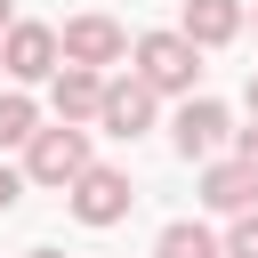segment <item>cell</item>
Here are the masks:
<instances>
[{
    "label": "cell",
    "mask_w": 258,
    "mask_h": 258,
    "mask_svg": "<svg viewBox=\"0 0 258 258\" xmlns=\"http://www.w3.org/2000/svg\"><path fill=\"white\" fill-rule=\"evenodd\" d=\"M129 56H137V81H145L153 97H202V89H194V81H202V48H194L185 32H145Z\"/></svg>",
    "instance_id": "1"
},
{
    "label": "cell",
    "mask_w": 258,
    "mask_h": 258,
    "mask_svg": "<svg viewBox=\"0 0 258 258\" xmlns=\"http://www.w3.org/2000/svg\"><path fill=\"white\" fill-rule=\"evenodd\" d=\"M81 169H89V129H73V121H56V129H40L32 145H24V177L32 185H81Z\"/></svg>",
    "instance_id": "2"
},
{
    "label": "cell",
    "mask_w": 258,
    "mask_h": 258,
    "mask_svg": "<svg viewBox=\"0 0 258 258\" xmlns=\"http://www.w3.org/2000/svg\"><path fill=\"white\" fill-rule=\"evenodd\" d=\"M64 202H73V218H81V226H121V218H129V202H137V185H129V169L89 161V169H81V185H73Z\"/></svg>",
    "instance_id": "3"
},
{
    "label": "cell",
    "mask_w": 258,
    "mask_h": 258,
    "mask_svg": "<svg viewBox=\"0 0 258 258\" xmlns=\"http://www.w3.org/2000/svg\"><path fill=\"white\" fill-rule=\"evenodd\" d=\"M0 73H8V81H56V73H64V40H56V24H8V40H0Z\"/></svg>",
    "instance_id": "4"
},
{
    "label": "cell",
    "mask_w": 258,
    "mask_h": 258,
    "mask_svg": "<svg viewBox=\"0 0 258 258\" xmlns=\"http://www.w3.org/2000/svg\"><path fill=\"white\" fill-rule=\"evenodd\" d=\"M234 137V121H226V105L218 97H185L177 105V121H169V145L185 153V161H218V145Z\"/></svg>",
    "instance_id": "5"
},
{
    "label": "cell",
    "mask_w": 258,
    "mask_h": 258,
    "mask_svg": "<svg viewBox=\"0 0 258 258\" xmlns=\"http://www.w3.org/2000/svg\"><path fill=\"white\" fill-rule=\"evenodd\" d=\"M56 40H64V64H89V73H105V64L129 56V32H121L113 16H73Z\"/></svg>",
    "instance_id": "6"
},
{
    "label": "cell",
    "mask_w": 258,
    "mask_h": 258,
    "mask_svg": "<svg viewBox=\"0 0 258 258\" xmlns=\"http://www.w3.org/2000/svg\"><path fill=\"white\" fill-rule=\"evenodd\" d=\"M153 105H161V97H153V89H145L137 73H129V81H105V105H97V129L129 145V137H145V129H153Z\"/></svg>",
    "instance_id": "7"
},
{
    "label": "cell",
    "mask_w": 258,
    "mask_h": 258,
    "mask_svg": "<svg viewBox=\"0 0 258 258\" xmlns=\"http://www.w3.org/2000/svg\"><path fill=\"white\" fill-rule=\"evenodd\" d=\"M202 202L226 210V218L258 210V169H250V161H202Z\"/></svg>",
    "instance_id": "8"
},
{
    "label": "cell",
    "mask_w": 258,
    "mask_h": 258,
    "mask_svg": "<svg viewBox=\"0 0 258 258\" xmlns=\"http://www.w3.org/2000/svg\"><path fill=\"white\" fill-rule=\"evenodd\" d=\"M242 24H250V8H242V0H185V16H177V32H185L194 48H226Z\"/></svg>",
    "instance_id": "9"
},
{
    "label": "cell",
    "mask_w": 258,
    "mask_h": 258,
    "mask_svg": "<svg viewBox=\"0 0 258 258\" xmlns=\"http://www.w3.org/2000/svg\"><path fill=\"white\" fill-rule=\"evenodd\" d=\"M48 105H56V121H97V105H105V73H89V64H64L56 81H48Z\"/></svg>",
    "instance_id": "10"
},
{
    "label": "cell",
    "mask_w": 258,
    "mask_h": 258,
    "mask_svg": "<svg viewBox=\"0 0 258 258\" xmlns=\"http://www.w3.org/2000/svg\"><path fill=\"white\" fill-rule=\"evenodd\" d=\"M153 258H226V242H218L202 218H169L161 242H153Z\"/></svg>",
    "instance_id": "11"
},
{
    "label": "cell",
    "mask_w": 258,
    "mask_h": 258,
    "mask_svg": "<svg viewBox=\"0 0 258 258\" xmlns=\"http://www.w3.org/2000/svg\"><path fill=\"white\" fill-rule=\"evenodd\" d=\"M32 137H40V105L24 89H8L0 97V145H32Z\"/></svg>",
    "instance_id": "12"
},
{
    "label": "cell",
    "mask_w": 258,
    "mask_h": 258,
    "mask_svg": "<svg viewBox=\"0 0 258 258\" xmlns=\"http://www.w3.org/2000/svg\"><path fill=\"white\" fill-rule=\"evenodd\" d=\"M226 258H258V210H242V218H234V234H226Z\"/></svg>",
    "instance_id": "13"
},
{
    "label": "cell",
    "mask_w": 258,
    "mask_h": 258,
    "mask_svg": "<svg viewBox=\"0 0 258 258\" xmlns=\"http://www.w3.org/2000/svg\"><path fill=\"white\" fill-rule=\"evenodd\" d=\"M234 161H250V169H258V121H250V129H234Z\"/></svg>",
    "instance_id": "14"
},
{
    "label": "cell",
    "mask_w": 258,
    "mask_h": 258,
    "mask_svg": "<svg viewBox=\"0 0 258 258\" xmlns=\"http://www.w3.org/2000/svg\"><path fill=\"white\" fill-rule=\"evenodd\" d=\"M16 194H24V169H0V210H16Z\"/></svg>",
    "instance_id": "15"
},
{
    "label": "cell",
    "mask_w": 258,
    "mask_h": 258,
    "mask_svg": "<svg viewBox=\"0 0 258 258\" xmlns=\"http://www.w3.org/2000/svg\"><path fill=\"white\" fill-rule=\"evenodd\" d=\"M8 24H16V0H0V40H8Z\"/></svg>",
    "instance_id": "16"
},
{
    "label": "cell",
    "mask_w": 258,
    "mask_h": 258,
    "mask_svg": "<svg viewBox=\"0 0 258 258\" xmlns=\"http://www.w3.org/2000/svg\"><path fill=\"white\" fill-rule=\"evenodd\" d=\"M242 105H250V121H258V73H250V89H242Z\"/></svg>",
    "instance_id": "17"
},
{
    "label": "cell",
    "mask_w": 258,
    "mask_h": 258,
    "mask_svg": "<svg viewBox=\"0 0 258 258\" xmlns=\"http://www.w3.org/2000/svg\"><path fill=\"white\" fill-rule=\"evenodd\" d=\"M24 258H64V250H24Z\"/></svg>",
    "instance_id": "18"
}]
</instances>
